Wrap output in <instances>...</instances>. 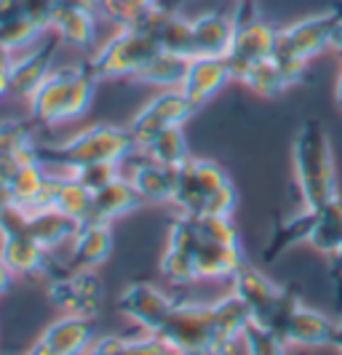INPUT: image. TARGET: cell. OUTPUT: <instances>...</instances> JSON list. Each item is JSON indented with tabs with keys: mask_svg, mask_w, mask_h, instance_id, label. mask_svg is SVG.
<instances>
[{
	"mask_svg": "<svg viewBox=\"0 0 342 355\" xmlns=\"http://www.w3.org/2000/svg\"><path fill=\"white\" fill-rule=\"evenodd\" d=\"M294 158V177L300 187V198L305 209H321L332 203L337 193V171H334V150L329 131L321 121H305L297 128V137L291 144Z\"/></svg>",
	"mask_w": 342,
	"mask_h": 355,
	"instance_id": "cell-1",
	"label": "cell"
},
{
	"mask_svg": "<svg viewBox=\"0 0 342 355\" xmlns=\"http://www.w3.org/2000/svg\"><path fill=\"white\" fill-rule=\"evenodd\" d=\"M96 83L99 80L86 70L83 62L51 70L27 99L33 121L40 125H59L83 118L94 102Z\"/></svg>",
	"mask_w": 342,
	"mask_h": 355,
	"instance_id": "cell-2",
	"label": "cell"
},
{
	"mask_svg": "<svg viewBox=\"0 0 342 355\" xmlns=\"http://www.w3.org/2000/svg\"><path fill=\"white\" fill-rule=\"evenodd\" d=\"M134 150H137V142L128 125L115 123H94L59 144L35 142V155L46 168L62 166L70 171L80 166H91V163H121Z\"/></svg>",
	"mask_w": 342,
	"mask_h": 355,
	"instance_id": "cell-3",
	"label": "cell"
},
{
	"mask_svg": "<svg viewBox=\"0 0 342 355\" xmlns=\"http://www.w3.org/2000/svg\"><path fill=\"white\" fill-rule=\"evenodd\" d=\"M171 203L187 216H233L238 193L219 163L187 158L177 166Z\"/></svg>",
	"mask_w": 342,
	"mask_h": 355,
	"instance_id": "cell-4",
	"label": "cell"
},
{
	"mask_svg": "<svg viewBox=\"0 0 342 355\" xmlns=\"http://www.w3.org/2000/svg\"><path fill=\"white\" fill-rule=\"evenodd\" d=\"M158 51V43L144 30H118L83 64L96 80H131Z\"/></svg>",
	"mask_w": 342,
	"mask_h": 355,
	"instance_id": "cell-5",
	"label": "cell"
},
{
	"mask_svg": "<svg viewBox=\"0 0 342 355\" xmlns=\"http://www.w3.org/2000/svg\"><path fill=\"white\" fill-rule=\"evenodd\" d=\"M233 291L246 302L252 320L271 326L273 331H281L284 320H287L289 310L300 300V294L294 288H284V286L273 284L271 278L252 265H243L233 275Z\"/></svg>",
	"mask_w": 342,
	"mask_h": 355,
	"instance_id": "cell-6",
	"label": "cell"
},
{
	"mask_svg": "<svg viewBox=\"0 0 342 355\" xmlns=\"http://www.w3.org/2000/svg\"><path fill=\"white\" fill-rule=\"evenodd\" d=\"M233 19H235V35H233V46L228 51V62H230L233 78L238 80L257 62L273 56L278 30L257 11L254 0H241V6H238Z\"/></svg>",
	"mask_w": 342,
	"mask_h": 355,
	"instance_id": "cell-7",
	"label": "cell"
},
{
	"mask_svg": "<svg viewBox=\"0 0 342 355\" xmlns=\"http://www.w3.org/2000/svg\"><path fill=\"white\" fill-rule=\"evenodd\" d=\"M340 21H342V11H337V8L300 19V21L289 24L284 30H278L275 51L273 53L291 62V64L307 67L310 59H316L326 49H332V40H334V33H337V24Z\"/></svg>",
	"mask_w": 342,
	"mask_h": 355,
	"instance_id": "cell-8",
	"label": "cell"
},
{
	"mask_svg": "<svg viewBox=\"0 0 342 355\" xmlns=\"http://www.w3.org/2000/svg\"><path fill=\"white\" fill-rule=\"evenodd\" d=\"M153 337L174 355H212V304L177 302Z\"/></svg>",
	"mask_w": 342,
	"mask_h": 355,
	"instance_id": "cell-9",
	"label": "cell"
},
{
	"mask_svg": "<svg viewBox=\"0 0 342 355\" xmlns=\"http://www.w3.org/2000/svg\"><path fill=\"white\" fill-rule=\"evenodd\" d=\"M0 259L14 275H43L54 265L51 251L24 230V216L14 206L0 214Z\"/></svg>",
	"mask_w": 342,
	"mask_h": 355,
	"instance_id": "cell-10",
	"label": "cell"
},
{
	"mask_svg": "<svg viewBox=\"0 0 342 355\" xmlns=\"http://www.w3.org/2000/svg\"><path fill=\"white\" fill-rule=\"evenodd\" d=\"M198 107L193 105L180 89H166L158 91L147 105L128 121V131L137 142V150H144L153 142L161 131L174 128V125H185Z\"/></svg>",
	"mask_w": 342,
	"mask_h": 355,
	"instance_id": "cell-11",
	"label": "cell"
},
{
	"mask_svg": "<svg viewBox=\"0 0 342 355\" xmlns=\"http://www.w3.org/2000/svg\"><path fill=\"white\" fill-rule=\"evenodd\" d=\"M49 302L62 315L96 318L105 304V286L94 270H70L56 275L49 286Z\"/></svg>",
	"mask_w": 342,
	"mask_h": 355,
	"instance_id": "cell-12",
	"label": "cell"
},
{
	"mask_svg": "<svg viewBox=\"0 0 342 355\" xmlns=\"http://www.w3.org/2000/svg\"><path fill=\"white\" fill-rule=\"evenodd\" d=\"M174 300L171 294H166L163 288L153 284H131L123 288V294L118 297V313L134 320L142 331L155 334L163 326V320L169 318V313L174 310Z\"/></svg>",
	"mask_w": 342,
	"mask_h": 355,
	"instance_id": "cell-13",
	"label": "cell"
},
{
	"mask_svg": "<svg viewBox=\"0 0 342 355\" xmlns=\"http://www.w3.org/2000/svg\"><path fill=\"white\" fill-rule=\"evenodd\" d=\"M193 219V216H190ZM196 227V219H193ZM193 265L198 281H233V275L246 265L243 246L209 238L196 227V243H193Z\"/></svg>",
	"mask_w": 342,
	"mask_h": 355,
	"instance_id": "cell-14",
	"label": "cell"
},
{
	"mask_svg": "<svg viewBox=\"0 0 342 355\" xmlns=\"http://www.w3.org/2000/svg\"><path fill=\"white\" fill-rule=\"evenodd\" d=\"M334 331H337V318L321 310H313L302 300H297L278 334L289 347H332Z\"/></svg>",
	"mask_w": 342,
	"mask_h": 355,
	"instance_id": "cell-15",
	"label": "cell"
},
{
	"mask_svg": "<svg viewBox=\"0 0 342 355\" xmlns=\"http://www.w3.org/2000/svg\"><path fill=\"white\" fill-rule=\"evenodd\" d=\"M230 80H235V78L228 56H190L180 91L196 107H203Z\"/></svg>",
	"mask_w": 342,
	"mask_h": 355,
	"instance_id": "cell-16",
	"label": "cell"
},
{
	"mask_svg": "<svg viewBox=\"0 0 342 355\" xmlns=\"http://www.w3.org/2000/svg\"><path fill=\"white\" fill-rule=\"evenodd\" d=\"M193 243H196V227L193 219L182 214L180 219L169 227V243L161 257V275L174 286L196 284V265H193Z\"/></svg>",
	"mask_w": 342,
	"mask_h": 355,
	"instance_id": "cell-17",
	"label": "cell"
},
{
	"mask_svg": "<svg viewBox=\"0 0 342 355\" xmlns=\"http://www.w3.org/2000/svg\"><path fill=\"white\" fill-rule=\"evenodd\" d=\"M59 46H62V40L56 35L40 37L33 49H27L19 56H14V64L8 67V80H11V94L14 96L30 99V94L51 72V59H54Z\"/></svg>",
	"mask_w": 342,
	"mask_h": 355,
	"instance_id": "cell-18",
	"label": "cell"
},
{
	"mask_svg": "<svg viewBox=\"0 0 342 355\" xmlns=\"http://www.w3.org/2000/svg\"><path fill=\"white\" fill-rule=\"evenodd\" d=\"M249 320H252V313L235 291L212 302V355L233 353Z\"/></svg>",
	"mask_w": 342,
	"mask_h": 355,
	"instance_id": "cell-19",
	"label": "cell"
},
{
	"mask_svg": "<svg viewBox=\"0 0 342 355\" xmlns=\"http://www.w3.org/2000/svg\"><path fill=\"white\" fill-rule=\"evenodd\" d=\"M147 35L158 43L161 51L182 53V56H193V30H190V19L185 14L171 11L169 6H155L150 11V17L142 27Z\"/></svg>",
	"mask_w": 342,
	"mask_h": 355,
	"instance_id": "cell-20",
	"label": "cell"
},
{
	"mask_svg": "<svg viewBox=\"0 0 342 355\" xmlns=\"http://www.w3.org/2000/svg\"><path fill=\"white\" fill-rule=\"evenodd\" d=\"M302 75H305V67L291 64V62H287V59H281V56L273 53L268 59L257 62L254 67H249L238 80H241L246 89H252L254 94H259V96H281L289 86L300 83Z\"/></svg>",
	"mask_w": 342,
	"mask_h": 355,
	"instance_id": "cell-21",
	"label": "cell"
},
{
	"mask_svg": "<svg viewBox=\"0 0 342 355\" xmlns=\"http://www.w3.org/2000/svg\"><path fill=\"white\" fill-rule=\"evenodd\" d=\"M193 56H228L233 46L235 19L225 11H203L190 19Z\"/></svg>",
	"mask_w": 342,
	"mask_h": 355,
	"instance_id": "cell-22",
	"label": "cell"
},
{
	"mask_svg": "<svg viewBox=\"0 0 342 355\" xmlns=\"http://www.w3.org/2000/svg\"><path fill=\"white\" fill-rule=\"evenodd\" d=\"M70 270H96L112 251V227L108 222H83L70 241Z\"/></svg>",
	"mask_w": 342,
	"mask_h": 355,
	"instance_id": "cell-23",
	"label": "cell"
},
{
	"mask_svg": "<svg viewBox=\"0 0 342 355\" xmlns=\"http://www.w3.org/2000/svg\"><path fill=\"white\" fill-rule=\"evenodd\" d=\"M40 339L59 355H83L96 342V326L94 318L62 315L40 334Z\"/></svg>",
	"mask_w": 342,
	"mask_h": 355,
	"instance_id": "cell-24",
	"label": "cell"
},
{
	"mask_svg": "<svg viewBox=\"0 0 342 355\" xmlns=\"http://www.w3.org/2000/svg\"><path fill=\"white\" fill-rule=\"evenodd\" d=\"M142 198L137 193V187L131 184V179H112L108 187H102L99 193H94V206H91L89 222H108L112 225L115 219L126 216L134 209H139Z\"/></svg>",
	"mask_w": 342,
	"mask_h": 355,
	"instance_id": "cell-25",
	"label": "cell"
},
{
	"mask_svg": "<svg viewBox=\"0 0 342 355\" xmlns=\"http://www.w3.org/2000/svg\"><path fill=\"white\" fill-rule=\"evenodd\" d=\"M51 30L62 40V46H70L75 51H89L96 43V14L78 8H56Z\"/></svg>",
	"mask_w": 342,
	"mask_h": 355,
	"instance_id": "cell-26",
	"label": "cell"
},
{
	"mask_svg": "<svg viewBox=\"0 0 342 355\" xmlns=\"http://www.w3.org/2000/svg\"><path fill=\"white\" fill-rule=\"evenodd\" d=\"M78 227H80V222H75L72 216H67L59 209H46V211H37L33 216H24V230L49 251L59 249L62 243L72 241Z\"/></svg>",
	"mask_w": 342,
	"mask_h": 355,
	"instance_id": "cell-27",
	"label": "cell"
},
{
	"mask_svg": "<svg viewBox=\"0 0 342 355\" xmlns=\"http://www.w3.org/2000/svg\"><path fill=\"white\" fill-rule=\"evenodd\" d=\"M131 184L142 198V203H171L174 200V184H177V168L163 166L158 160H147L134 168Z\"/></svg>",
	"mask_w": 342,
	"mask_h": 355,
	"instance_id": "cell-28",
	"label": "cell"
},
{
	"mask_svg": "<svg viewBox=\"0 0 342 355\" xmlns=\"http://www.w3.org/2000/svg\"><path fill=\"white\" fill-rule=\"evenodd\" d=\"M307 246H313L326 257H337L342 251V198H334L332 203L313 211Z\"/></svg>",
	"mask_w": 342,
	"mask_h": 355,
	"instance_id": "cell-29",
	"label": "cell"
},
{
	"mask_svg": "<svg viewBox=\"0 0 342 355\" xmlns=\"http://www.w3.org/2000/svg\"><path fill=\"white\" fill-rule=\"evenodd\" d=\"M190 56L171 51H158L142 70L131 78V83H142V86H155V89H180L185 70H187Z\"/></svg>",
	"mask_w": 342,
	"mask_h": 355,
	"instance_id": "cell-30",
	"label": "cell"
},
{
	"mask_svg": "<svg viewBox=\"0 0 342 355\" xmlns=\"http://www.w3.org/2000/svg\"><path fill=\"white\" fill-rule=\"evenodd\" d=\"M310 225H313V209H305V206L302 211L289 219H278L271 232V241L265 243V262H275L281 254L294 249L297 243H307Z\"/></svg>",
	"mask_w": 342,
	"mask_h": 355,
	"instance_id": "cell-31",
	"label": "cell"
},
{
	"mask_svg": "<svg viewBox=\"0 0 342 355\" xmlns=\"http://www.w3.org/2000/svg\"><path fill=\"white\" fill-rule=\"evenodd\" d=\"M46 177H49V168H46L40 160L24 163V166L19 168V174L14 177L11 187H8V196H11V206H14L22 216L30 211V206H33L35 196L40 193Z\"/></svg>",
	"mask_w": 342,
	"mask_h": 355,
	"instance_id": "cell-32",
	"label": "cell"
},
{
	"mask_svg": "<svg viewBox=\"0 0 342 355\" xmlns=\"http://www.w3.org/2000/svg\"><path fill=\"white\" fill-rule=\"evenodd\" d=\"M91 206H94V193L86 184H80L72 174L62 179V187H59V196H56V209L59 211H65L75 222L83 225L91 219Z\"/></svg>",
	"mask_w": 342,
	"mask_h": 355,
	"instance_id": "cell-33",
	"label": "cell"
},
{
	"mask_svg": "<svg viewBox=\"0 0 342 355\" xmlns=\"http://www.w3.org/2000/svg\"><path fill=\"white\" fill-rule=\"evenodd\" d=\"M153 8H142L134 0H96V17L115 24L118 30H142Z\"/></svg>",
	"mask_w": 342,
	"mask_h": 355,
	"instance_id": "cell-34",
	"label": "cell"
},
{
	"mask_svg": "<svg viewBox=\"0 0 342 355\" xmlns=\"http://www.w3.org/2000/svg\"><path fill=\"white\" fill-rule=\"evenodd\" d=\"M144 153L150 155V160H158L163 166H180L185 160L190 158L187 153V139H185V131L182 125H174V128H166L161 131L153 142L144 147Z\"/></svg>",
	"mask_w": 342,
	"mask_h": 355,
	"instance_id": "cell-35",
	"label": "cell"
},
{
	"mask_svg": "<svg viewBox=\"0 0 342 355\" xmlns=\"http://www.w3.org/2000/svg\"><path fill=\"white\" fill-rule=\"evenodd\" d=\"M43 35H46V30H40L35 21L27 17L0 21V43L14 53H22V51H27V49H33Z\"/></svg>",
	"mask_w": 342,
	"mask_h": 355,
	"instance_id": "cell-36",
	"label": "cell"
},
{
	"mask_svg": "<svg viewBox=\"0 0 342 355\" xmlns=\"http://www.w3.org/2000/svg\"><path fill=\"white\" fill-rule=\"evenodd\" d=\"M243 345L249 355H289V345L278 331H273L271 326H262L257 320H249L243 329Z\"/></svg>",
	"mask_w": 342,
	"mask_h": 355,
	"instance_id": "cell-37",
	"label": "cell"
},
{
	"mask_svg": "<svg viewBox=\"0 0 342 355\" xmlns=\"http://www.w3.org/2000/svg\"><path fill=\"white\" fill-rule=\"evenodd\" d=\"M33 142H35L33 139V123L19 121V118L0 121V158H11Z\"/></svg>",
	"mask_w": 342,
	"mask_h": 355,
	"instance_id": "cell-38",
	"label": "cell"
},
{
	"mask_svg": "<svg viewBox=\"0 0 342 355\" xmlns=\"http://www.w3.org/2000/svg\"><path fill=\"white\" fill-rule=\"evenodd\" d=\"M72 177L78 179L80 184H86L91 193H99L102 187H108L112 179H118V163H91V166H80L70 171Z\"/></svg>",
	"mask_w": 342,
	"mask_h": 355,
	"instance_id": "cell-39",
	"label": "cell"
},
{
	"mask_svg": "<svg viewBox=\"0 0 342 355\" xmlns=\"http://www.w3.org/2000/svg\"><path fill=\"white\" fill-rule=\"evenodd\" d=\"M121 345H123V337H118V334H108V337L96 339V342H94L83 355H118L121 353Z\"/></svg>",
	"mask_w": 342,
	"mask_h": 355,
	"instance_id": "cell-40",
	"label": "cell"
},
{
	"mask_svg": "<svg viewBox=\"0 0 342 355\" xmlns=\"http://www.w3.org/2000/svg\"><path fill=\"white\" fill-rule=\"evenodd\" d=\"M56 8H78V11L96 14V0H56Z\"/></svg>",
	"mask_w": 342,
	"mask_h": 355,
	"instance_id": "cell-41",
	"label": "cell"
},
{
	"mask_svg": "<svg viewBox=\"0 0 342 355\" xmlns=\"http://www.w3.org/2000/svg\"><path fill=\"white\" fill-rule=\"evenodd\" d=\"M11 281H14V272H11V267L6 265L3 259H0V294H6L8 288H11Z\"/></svg>",
	"mask_w": 342,
	"mask_h": 355,
	"instance_id": "cell-42",
	"label": "cell"
},
{
	"mask_svg": "<svg viewBox=\"0 0 342 355\" xmlns=\"http://www.w3.org/2000/svg\"><path fill=\"white\" fill-rule=\"evenodd\" d=\"M332 278H334L337 288L342 291V251L337 257H332Z\"/></svg>",
	"mask_w": 342,
	"mask_h": 355,
	"instance_id": "cell-43",
	"label": "cell"
},
{
	"mask_svg": "<svg viewBox=\"0 0 342 355\" xmlns=\"http://www.w3.org/2000/svg\"><path fill=\"white\" fill-rule=\"evenodd\" d=\"M24 355H59V353H56L54 347H49L43 339H37L35 345H33V347H30V350H27Z\"/></svg>",
	"mask_w": 342,
	"mask_h": 355,
	"instance_id": "cell-44",
	"label": "cell"
},
{
	"mask_svg": "<svg viewBox=\"0 0 342 355\" xmlns=\"http://www.w3.org/2000/svg\"><path fill=\"white\" fill-rule=\"evenodd\" d=\"M14 56H17V53L8 51V49L0 43V70H8V67L14 64Z\"/></svg>",
	"mask_w": 342,
	"mask_h": 355,
	"instance_id": "cell-45",
	"label": "cell"
},
{
	"mask_svg": "<svg viewBox=\"0 0 342 355\" xmlns=\"http://www.w3.org/2000/svg\"><path fill=\"white\" fill-rule=\"evenodd\" d=\"M11 94V80H8V70H0V99Z\"/></svg>",
	"mask_w": 342,
	"mask_h": 355,
	"instance_id": "cell-46",
	"label": "cell"
},
{
	"mask_svg": "<svg viewBox=\"0 0 342 355\" xmlns=\"http://www.w3.org/2000/svg\"><path fill=\"white\" fill-rule=\"evenodd\" d=\"M332 51L337 53V59H342V21L337 24V33H334V40H332Z\"/></svg>",
	"mask_w": 342,
	"mask_h": 355,
	"instance_id": "cell-47",
	"label": "cell"
},
{
	"mask_svg": "<svg viewBox=\"0 0 342 355\" xmlns=\"http://www.w3.org/2000/svg\"><path fill=\"white\" fill-rule=\"evenodd\" d=\"M332 347L342 353V315L337 318V331H334V342H332Z\"/></svg>",
	"mask_w": 342,
	"mask_h": 355,
	"instance_id": "cell-48",
	"label": "cell"
},
{
	"mask_svg": "<svg viewBox=\"0 0 342 355\" xmlns=\"http://www.w3.org/2000/svg\"><path fill=\"white\" fill-rule=\"evenodd\" d=\"M11 206V196H8V190L6 187H0V214L6 211Z\"/></svg>",
	"mask_w": 342,
	"mask_h": 355,
	"instance_id": "cell-49",
	"label": "cell"
},
{
	"mask_svg": "<svg viewBox=\"0 0 342 355\" xmlns=\"http://www.w3.org/2000/svg\"><path fill=\"white\" fill-rule=\"evenodd\" d=\"M137 6H142V8H155V6H161V0H134Z\"/></svg>",
	"mask_w": 342,
	"mask_h": 355,
	"instance_id": "cell-50",
	"label": "cell"
},
{
	"mask_svg": "<svg viewBox=\"0 0 342 355\" xmlns=\"http://www.w3.org/2000/svg\"><path fill=\"white\" fill-rule=\"evenodd\" d=\"M334 96H337V105L342 110V75L337 78V86H334Z\"/></svg>",
	"mask_w": 342,
	"mask_h": 355,
	"instance_id": "cell-51",
	"label": "cell"
}]
</instances>
